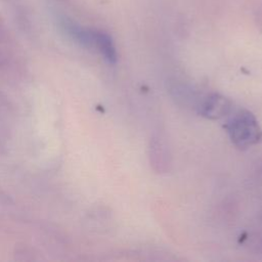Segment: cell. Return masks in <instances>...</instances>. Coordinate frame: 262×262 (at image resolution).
<instances>
[{
	"label": "cell",
	"instance_id": "obj_3",
	"mask_svg": "<svg viewBox=\"0 0 262 262\" xmlns=\"http://www.w3.org/2000/svg\"><path fill=\"white\" fill-rule=\"evenodd\" d=\"M93 39V46L100 51L103 57L111 63L116 62L117 52L112 38L103 32L94 31Z\"/></svg>",
	"mask_w": 262,
	"mask_h": 262
},
{
	"label": "cell",
	"instance_id": "obj_1",
	"mask_svg": "<svg viewBox=\"0 0 262 262\" xmlns=\"http://www.w3.org/2000/svg\"><path fill=\"white\" fill-rule=\"evenodd\" d=\"M225 128L234 145L246 148L258 143L262 138V130L258 121L248 111H238L227 121Z\"/></svg>",
	"mask_w": 262,
	"mask_h": 262
},
{
	"label": "cell",
	"instance_id": "obj_2",
	"mask_svg": "<svg viewBox=\"0 0 262 262\" xmlns=\"http://www.w3.org/2000/svg\"><path fill=\"white\" fill-rule=\"evenodd\" d=\"M232 103L223 95L212 94L200 106V113L208 119H220L231 113Z\"/></svg>",
	"mask_w": 262,
	"mask_h": 262
}]
</instances>
